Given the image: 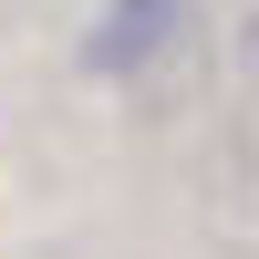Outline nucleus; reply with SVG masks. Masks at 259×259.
<instances>
[{
	"mask_svg": "<svg viewBox=\"0 0 259 259\" xmlns=\"http://www.w3.org/2000/svg\"><path fill=\"white\" fill-rule=\"evenodd\" d=\"M166 31H177V0H114L94 31V73H145L166 52Z\"/></svg>",
	"mask_w": 259,
	"mask_h": 259,
	"instance_id": "obj_1",
	"label": "nucleus"
}]
</instances>
